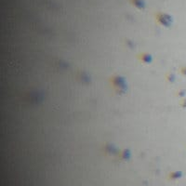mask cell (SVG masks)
I'll use <instances>...</instances> for the list:
<instances>
[{
  "label": "cell",
  "mask_w": 186,
  "mask_h": 186,
  "mask_svg": "<svg viewBox=\"0 0 186 186\" xmlns=\"http://www.w3.org/2000/svg\"><path fill=\"white\" fill-rule=\"evenodd\" d=\"M114 87L117 88V92L121 93L126 90V82L123 77H115L114 80Z\"/></svg>",
  "instance_id": "1"
},
{
  "label": "cell",
  "mask_w": 186,
  "mask_h": 186,
  "mask_svg": "<svg viewBox=\"0 0 186 186\" xmlns=\"http://www.w3.org/2000/svg\"><path fill=\"white\" fill-rule=\"evenodd\" d=\"M157 19H158V22L162 25H165V26H169L172 21V19L170 16H168L167 14H162V13L158 14Z\"/></svg>",
  "instance_id": "2"
},
{
  "label": "cell",
  "mask_w": 186,
  "mask_h": 186,
  "mask_svg": "<svg viewBox=\"0 0 186 186\" xmlns=\"http://www.w3.org/2000/svg\"><path fill=\"white\" fill-rule=\"evenodd\" d=\"M132 2H133V4L135 5V6L138 7L139 8L142 9L145 7V3H144L143 0H132Z\"/></svg>",
  "instance_id": "3"
},
{
  "label": "cell",
  "mask_w": 186,
  "mask_h": 186,
  "mask_svg": "<svg viewBox=\"0 0 186 186\" xmlns=\"http://www.w3.org/2000/svg\"><path fill=\"white\" fill-rule=\"evenodd\" d=\"M143 61L145 62H149L150 61H151V55H143Z\"/></svg>",
  "instance_id": "4"
}]
</instances>
